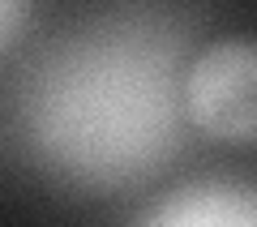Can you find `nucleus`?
<instances>
[{"label": "nucleus", "mask_w": 257, "mask_h": 227, "mask_svg": "<svg viewBox=\"0 0 257 227\" xmlns=\"http://www.w3.org/2000/svg\"><path fill=\"white\" fill-rule=\"evenodd\" d=\"M30 18H35V0H0V64L30 30Z\"/></svg>", "instance_id": "nucleus-4"}, {"label": "nucleus", "mask_w": 257, "mask_h": 227, "mask_svg": "<svg viewBox=\"0 0 257 227\" xmlns=\"http://www.w3.org/2000/svg\"><path fill=\"white\" fill-rule=\"evenodd\" d=\"M257 52L248 39H214L184 60V125L210 142L248 146L257 137Z\"/></svg>", "instance_id": "nucleus-2"}, {"label": "nucleus", "mask_w": 257, "mask_h": 227, "mask_svg": "<svg viewBox=\"0 0 257 227\" xmlns=\"http://www.w3.org/2000/svg\"><path fill=\"white\" fill-rule=\"evenodd\" d=\"M189 35L150 9H111L56 35L22 77L26 150L77 193H133L172 167L184 137Z\"/></svg>", "instance_id": "nucleus-1"}, {"label": "nucleus", "mask_w": 257, "mask_h": 227, "mask_svg": "<svg viewBox=\"0 0 257 227\" xmlns=\"http://www.w3.org/2000/svg\"><path fill=\"white\" fill-rule=\"evenodd\" d=\"M257 218V197L248 180L231 176H210L172 189L163 201L146 206L138 223L150 227H253Z\"/></svg>", "instance_id": "nucleus-3"}]
</instances>
